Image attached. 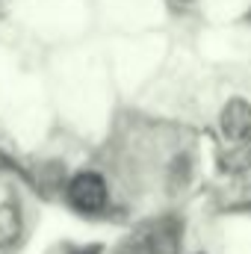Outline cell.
I'll return each mask as SVG.
<instances>
[{
    "instance_id": "cell-6",
    "label": "cell",
    "mask_w": 251,
    "mask_h": 254,
    "mask_svg": "<svg viewBox=\"0 0 251 254\" xmlns=\"http://www.w3.org/2000/svg\"><path fill=\"white\" fill-rule=\"evenodd\" d=\"M175 3H192V0H175Z\"/></svg>"
},
{
    "instance_id": "cell-2",
    "label": "cell",
    "mask_w": 251,
    "mask_h": 254,
    "mask_svg": "<svg viewBox=\"0 0 251 254\" xmlns=\"http://www.w3.org/2000/svg\"><path fill=\"white\" fill-rule=\"evenodd\" d=\"M68 198L77 210H86V213H95L107 204V184L98 172H80L71 178L68 184Z\"/></svg>"
},
{
    "instance_id": "cell-4",
    "label": "cell",
    "mask_w": 251,
    "mask_h": 254,
    "mask_svg": "<svg viewBox=\"0 0 251 254\" xmlns=\"http://www.w3.org/2000/svg\"><path fill=\"white\" fill-rule=\"evenodd\" d=\"M21 237V207L6 201L0 204V249H9Z\"/></svg>"
},
{
    "instance_id": "cell-1",
    "label": "cell",
    "mask_w": 251,
    "mask_h": 254,
    "mask_svg": "<svg viewBox=\"0 0 251 254\" xmlns=\"http://www.w3.org/2000/svg\"><path fill=\"white\" fill-rule=\"evenodd\" d=\"M181 237H184V225L175 216L157 219L148 228H142V234H139L145 254H178Z\"/></svg>"
},
{
    "instance_id": "cell-5",
    "label": "cell",
    "mask_w": 251,
    "mask_h": 254,
    "mask_svg": "<svg viewBox=\"0 0 251 254\" xmlns=\"http://www.w3.org/2000/svg\"><path fill=\"white\" fill-rule=\"evenodd\" d=\"M222 166H225L228 172H246V169H251V139L234 145V148L225 154Z\"/></svg>"
},
{
    "instance_id": "cell-3",
    "label": "cell",
    "mask_w": 251,
    "mask_h": 254,
    "mask_svg": "<svg viewBox=\"0 0 251 254\" xmlns=\"http://www.w3.org/2000/svg\"><path fill=\"white\" fill-rule=\"evenodd\" d=\"M219 130L234 145L251 139V104L249 101H243V98L228 101L225 110H222V116H219Z\"/></svg>"
}]
</instances>
